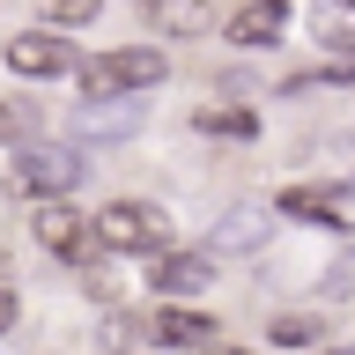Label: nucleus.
I'll return each instance as SVG.
<instances>
[{"instance_id":"obj_3","label":"nucleus","mask_w":355,"mask_h":355,"mask_svg":"<svg viewBox=\"0 0 355 355\" xmlns=\"http://www.w3.org/2000/svg\"><path fill=\"white\" fill-rule=\"evenodd\" d=\"M82 178H89V163L67 141H22L8 155V193H22V200H74Z\"/></svg>"},{"instance_id":"obj_6","label":"nucleus","mask_w":355,"mask_h":355,"mask_svg":"<svg viewBox=\"0 0 355 355\" xmlns=\"http://www.w3.org/2000/svg\"><path fill=\"white\" fill-rule=\"evenodd\" d=\"M207 282H215V259L207 252H155L148 259V288L163 296V304H185V296H207Z\"/></svg>"},{"instance_id":"obj_17","label":"nucleus","mask_w":355,"mask_h":355,"mask_svg":"<svg viewBox=\"0 0 355 355\" xmlns=\"http://www.w3.org/2000/svg\"><path fill=\"white\" fill-rule=\"evenodd\" d=\"M37 119H44V111H30V104H8V96H0V148H22V141L37 133Z\"/></svg>"},{"instance_id":"obj_11","label":"nucleus","mask_w":355,"mask_h":355,"mask_svg":"<svg viewBox=\"0 0 355 355\" xmlns=\"http://www.w3.org/2000/svg\"><path fill=\"white\" fill-rule=\"evenodd\" d=\"M311 37L348 60L340 74H355V0H311Z\"/></svg>"},{"instance_id":"obj_12","label":"nucleus","mask_w":355,"mask_h":355,"mask_svg":"<svg viewBox=\"0 0 355 355\" xmlns=\"http://www.w3.org/2000/svg\"><path fill=\"white\" fill-rule=\"evenodd\" d=\"M74 133H96V141L141 133V104H133V96H96V104H82V111H74Z\"/></svg>"},{"instance_id":"obj_21","label":"nucleus","mask_w":355,"mask_h":355,"mask_svg":"<svg viewBox=\"0 0 355 355\" xmlns=\"http://www.w3.org/2000/svg\"><path fill=\"white\" fill-rule=\"evenodd\" d=\"M126 355H141V348H126Z\"/></svg>"},{"instance_id":"obj_20","label":"nucleus","mask_w":355,"mask_h":355,"mask_svg":"<svg viewBox=\"0 0 355 355\" xmlns=\"http://www.w3.org/2000/svg\"><path fill=\"white\" fill-rule=\"evenodd\" d=\"M207 355H252V348H222V340H215V348H207Z\"/></svg>"},{"instance_id":"obj_15","label":"nucleus","mask_w":355,"mask_h":355,"mask_svg":"<svg viewBox=\"0 0 355 355\" xmlns=\"http://www.w3.org/2000/svg\"><path fill=\"white\" fill-rule=\"evenodd\" d=\"M193 126L215 133V141H252V133H259V119H252V111H237V104H222V111H200Z\"/></svg>"},{"instance_id":"obj_4","label":"nucleus","mask_w":355,"mask_h":355,"mask_svg":"<svg viewBox=\"0 0 355 355\" xmlns=\"http://www.w3.org/2000/svg\"><path fill=\"white\" fill-rule=\"evenodd\" d=\"M30 237H37L52 259H67V266H89V259H96L89 215L74 207V200H37V207H30Z\"/></svg>"},{"instance_id":"obj_22","label":"nucleus","mask_w":355,"mask_h":355,"mask_svg":"<svg viewBox=\"0 0 355 355\" xmlns=\"http://www.w3.org/2000/svg\"><path fill=\"white\" fill-rule=\"evenodd\" d=\"M141 8H148V0H141Z\"/></svg>"},{"instance_id":"obj_9","label":"nucleus","mask_w":355,"mask_h":355,"mask_svg":"<svg viewBox=\"0 0 355 355\" xmlns=\"http://www.w3.org/2000/svg\"><path fill=\"white\" fill-rule=\"evenodd\" d=\"M274 237V207H230L215 222V244H207V259H244V252H266Z\"/></svg>"},{"instance_id":"obj_8","label":"nucleus","mask_w":355,"mask_h":355,"mask_svg":"<svg viewBox=\"0 0 355 355\" xmlns=\"http://www.w3.org/2000/svg\"><path fill=\"white\" fill-rule=\"evenodd\" d=\"M222 30H230V44H252V52H266V44L288 37V0H237L230 15H222Z\"/></svg>"},{"instance_id":"obj_19","label":"nucleus","mask_w":355,"mask_h":355,"mask_svg":"<svg viewBox=\"0 0 355 355\" xmlns=\"http://www.w3.org/2000/svg\"><path fill=\"white\" fill-rule=\"evenodd\" d=\"M0 326H15V288H0Z\"/></svg>"},{"instance_id":"obj_23","label":"nucleus","mask_w":355,"mask_h":355,"mask_svg":"<svg viewBox=\"0 0 355 355\" xmlns=\"http://www.w3.org/2000/svg\"><path fill=\"white\" fill-rule=\"evenodd\" d=\"M348 355H355V348H348Z\"/></svg>"},{"instance_id":"obj_1","label":"nucleus","mask_w":355,"mask_h":355,"mask_svg":"<svg viewBox=\"0 0 355 355\" xmlns=\"http://www.w3.org/2000/svg\"><path fill=\"white\" fill-rule=\"evenodd\" d=\"M89 237L104 259H155V252H171L178 244V222L155 207V200H111L104 215L89 222Z\"/></svg>"},{"instance_id":"obj_7","label":"nucleus","mask_w":355,"mask_h":355,"mask_svg":"<svg viewBox=\"0 0 355 355\" xmlns=\"http://www.w3.org/2000/svg\"><path fill=\"white\" fill-rule=\"evenodd\" d=\"M274 207L296 215V222H318V230H333V237L355 230V193H333V185H288Z\"/></svg>"},{"instance_id":"obj_13","label":"nucleus","mask_w":355,"mask_h":355,"mask_svg":"<svg viewBox=\"0 0 355 355\" xmlns=\"http://www.w3.org/2000/svg\"><path fill=\"white\" fill-rule=\"evenodd\" d=\"M148 22L163 37H200V30H215V8L207 0H148Z\"/></svg>"},{"instance_id":"obj_18","label":"nucleus","mask_w":355,"mask_h":355,"mask_svg":"<svg viewBox=\"0 0 355 355\" xmlns=\"http://www.w3.org/2000/svg\"><path fill=\"white\" fill-rule=\"evenodd\" d=\"M133 333H141V318L111 311V318H104V348H111V355H126V348H133Z\"/></svg>"},{"instance_id":"obj_10","label":"nucleus","mask_w":355,"mask_h":355,"mask_svg":"<svg viewBox=\"0 0 355 355\" xmlns=\"http://www.w3.org/2000/svg\"><path fill=\"white\" fill-rule=\"evenodd\" d=\"M148 340L155 348H215V318L193 311V304H163L148 318Z\"/></svg>"},{"instance_id":"obj_16","label":"nucleus","mask_w":355,"mask_h":355,"mask_svg":"<svg viewBox=\"0 0 355 355\" xmlns=\"http://www.w3.org/2000/svg\"><path fill=\"white\" fill-rule=\"evenodd\" d=\"M266 333H274L282 348H311V340L326 333V318H318V311H282V318H274Z\"/></svg>"},{"instance_id":"obj_2","label":"nucleus","mask_w":355,"mask_h":355,"mask_svg":"<svg viewBox=\"0 0 355 355\" xmlns=\"http://www.w3.org/2000/svg\"><path fill=\"white\" fill-rule=\"evenodd\" d=\"M163 74H171V60H163L155 44H111V52H89V60L74 67L82 104H96V96H141V89H155Z\"/></svg>"},{"instance_id":"obj_5","label":"nucleus","mask_w":355,"mask_h":355,"mask_svg":"<svg viewBox=\"0 0 355 355\" xmlns=\"http://www.w3.org/2000/svg\"><path fill=\"white\" fill-rule=\"evenodd\" d=\"M74 67H82V52L60 30H15L8 37V74H22V82H67Z\"/></svg>"},{"instance_id":"obj_14","label":"nucleus","mask_w":355,"mask_h":355,"mask_svg":"<svg viewBox=\"0 0 355 355\" xmlns=\"http://www.w3.org/2000/svg\"><path fill=\"white\" fill-rule=\"evenodd\" d=\"M37 8H44V30H60V37H74L104 15V0H37Z\"/></svg>"}]
</instances>
